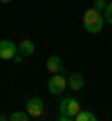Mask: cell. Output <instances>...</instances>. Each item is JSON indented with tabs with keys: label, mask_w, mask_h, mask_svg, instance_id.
Wrapping results in <instances>:
<instances>
[{
	"label": "cell",
	"mask_w": 112,
	"mask_h": 121,
	"mask_svg": "<svg viewBox=\"0 0 112 121\" xmlns=\"http://www.w3.org/2000/svg\"><path fill=\"white\" fill-rule=\"evenodd\" d=\"M105 20H103V11H96L94 7L87 9L85 13H83V27H85L87 34H99L101 29H103Z\"/></svg>",
	"instance_id": "obj_1"
},
{
	"label": "cell",
	"mask_w": 112,
	"mask_h": 121,
	"mask_svg": "<svg viewBox=\"0 0 112 121\" xmlns=\"http://www.w3.org/2000/svg\"><path fill=\"white\" fill-rule=\"evenodd\" d=\"M81 110V103L74 96H65L58 105V121H74L76 112Z\"/></svg>",
	"instance_id": "obj_2"
},
{
	"label": "cell",
	"mask_w": 112,
	"mask_h": 121,
	"mask_svg": "<svg viewBox=\"0 0 112 121\" xmlns=\"http://www.w3.org/2000/svg\"><path fill=\"white\" fill-rule=\"evenodd\" d=\"M47 90L52 92V94H63L65 90H67V76H63L60 72H56L49 76V81H47Z\"/></svg>",
	"instance_id": "obj_3"
},
{
	"label": "cell",
	"mask_w": 112,
	"mask_h": 121,
	"mask_svg": "<svg viewBox=\"0 0 112 121\" xmlns=\"http://www.w3.org/2000/svg\"><path fill=\"white\" fill-rule=\"evenodd\" d=\"M25 110H27V114H29L31 119H38V117H43V112H45V101L40 99V96H29L27 103H25Z\"/></svg>",
	"instance_id": "obj_4"
},
{
	"label": "cell",
	"mask_w": 112,
	"mask_h": 121,
	"mask_svg": "<svg viewBox=\"0 0 112 121\" xmlns=\"http://www.w3.org/2000/svg\"><path fill=\"white\" fill-rule=\"evenodd\" d=\"M18 54V45L11 38H2L0 40V58L2 60H13V56Z\"/></svg>",
	"instance_id": "obj_5"
},
{
	"label": "cell",
	"mask_w": 112,
	"mask_h": 121,
	"mask_svg": "<svg viewBox=\"0 0 112 121\" xmlns=\"http://www.w3.org/2000/svg\"><path fill=\"white\" fill-rule=\"evenodd\" d=\"M83 85H85V76L83 74H78V72H72L67 76V87L72 92H78V90H83Z\"/></svg>",
	"instance_id": "obj_6"
},
{
	"label": "cell",
	"mask_w": 112,
	"mask_h": 121,
	"mask_svg": "<svg viewBox=\"0 0 112 121\" xmlns=\"http://www.w3.org/2000/svg\"><path fill=\"white\" fill-rule=\"evenodd\" d=\"M34 52H36V45H34V40H31V38H22L20 43H18V54H20L22 58H25V56H31Z\"/></svg>",
	"instance_id": "obj_7"
},
{
	"label": "cell",
	"mask_w": 112,
	"mask_h": 121,
	"mask_svg": "<svg viewBox=\"0 0 112 121\" xmlns=\"http://www.w3.org/2000/svg\"><path fill=\"white\" fill-rule=\"evenodd\" d=\"M45 67H47L49 74H56V72H63L65 63H63V58H60V56H49L47 63H45Z\"/></svg>",
	"instance_id": "obj_8"
},
{
	"label": "cell",
	"mask_w": 112,
	"mask_h": 121,
	"mask_svg": "<svg viewBox=\"0 0 112 121\" xmlns=\"http://www.w3.org/2000/svg\"><path fill=\"white\" fill-rule=\"evenodd\" d=\"M74 121H96V114L90 112V110H78L76 117H74Z\"/></svg>",
	"instance_id": "obj_9"
},
{
	"label": "cell",
	"mask_w": 112,
	"mask_h": 121,
	"mask_svg": "<svg viewBox=\"0 0 112 121\" xmlns=\"http://www.w3.org/2000/svg\"><path fill=\"white\" fill-rule=\"evenodd\" d=\"M7 119H11V121H29L31 117L27 114V110H13V112L9 114Z\"/></svg>",
	"instance_id": "obj_10"
},
{
	"label": "cell",
	"mask_w": 112,
	"mask_h": 121,
	"mask_svg": "<svg viewBox=\"0 0 112 121\" xmlns=\"http://www.w3.org/2000/svg\"><path fill=\"white\" fill-rule=\"evenodd\" d=\"M103 20L108 22V25H112V0H110V2H105V9H103Z\"/></svg>",
	"instance_id": "obj_11"
},
{
	"label": "cell",
	"mask_w": 112,
	"mask_h": 121,
	"mask_svg": "<svg viewBox=\"0 0 112 121\" xmlns=\"http://www.w3.org/2000/svg\"><path fill=\"white\" fill-rule=\"evenodd\" d=\"M105 2H108V0H94V9H96V11H103Z\"/></svg>",
	"instance_id": "obj_12"
},
{
	"label": "cell",
	"mask_w": 112,
	"mask_h": 121,
	"mask_svg": "<svg viewBox=\"0 0 112 121\" xmlns=\"http://www.w3.org/2000/svg\"><path fill=\"white\" fill-rule=\"evenodd\" d=\"M9 2H13V0H0V4H9Z\"/></svg>",
	"instance_id": "obj_13"
},
{
	"label": "cell",
	"mask_w": 112,
	"mask_h": 121,
	"mask_svg": "<svg viewBox=\"0 0 112 121\" xmlns=\"http://www.w3.org/2000/svg\"><path fill=\"white\" fill-rule=\"evenodd\" d=\"M4 119H7V114H2V112H0V121H4Z\"/></svg>",
	"instance_id": "obj_14"
}]
</instances>
